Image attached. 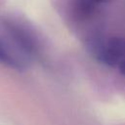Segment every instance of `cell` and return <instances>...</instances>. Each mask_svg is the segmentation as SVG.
<instances>
[{
    "label": "cell",
    "instance_id": "6da1fadb",
    "mask_svg": "<svg viewBox=\"0 0 125 125\" xmlns=\"http://www.w3.org/2000/svg\"><path fill=\"white\" fill-rule=\"evenodd\" d=\"M96 59L112 67H116L125 76V39L112 37L99 42L94 47Z\"/></svg>",
    "mask_w": 125,
    "mask_h": 125
},
{
    "label": "cell",
    "instance_id": "7a4b0ae2",
    "mask_svg": "<svg viewBox=\"0 0 125 125\" xmlns=\"http://www.w3.org/2000/svg\"><path fill=\"white\" fill-rule=\"evenodd\" d=\"M4 26L19 51L29 61L39 56V43L33 32L21 22L6 20Z\"/></svg>",
    "mask_w": 125,
    "mask_h": 125
},
{
    "label": "cell",
    "instance_id": "3957f363",
    "mask_svg": "<svg viewBox=\"0 0 125 125\" xmlns=\"http://www.w3.org/2000/svg\"><path fill=\"white\" fill-rule=\"evenodd\" d=\"M28 62L27 59L18 54L0 39V63L16 70H21L26 67Z\"/></svg>",
    "mask_w": 125,
    "mask_h": 125
},
{
    "label": "cell",
    "instance_id": "277c9868",
    "mask_svg": "<svg viewBox=\"0 0 125 125\" xmlns=\"http://www.w3.org/2000/svg\"><path fill=\"white\" fill-rule=\"evenodd\" d=\"M108 0H73V10L78 18L85 19L92 16L97 9Z\"/></svg>",
    "mask_w": 125,
    "mask_h": 125
}]
</instances>
